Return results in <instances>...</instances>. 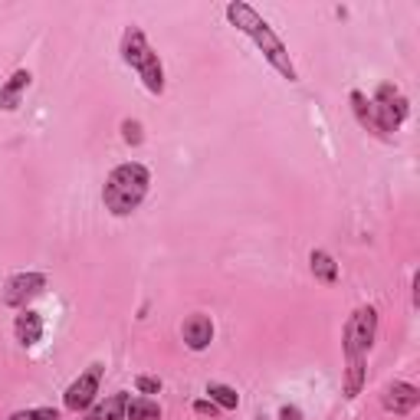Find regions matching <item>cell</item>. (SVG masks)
<instances>
[{"instance_id":"6da1fadb","label":"cell","mask_w":420,"mask_h":420,"mask_svg":"<svg viewBox=\"0 0 420 420\" xmlns=\"http://www.w3.org/2000/svg\"><path fill=\"white\" fill-rule=\"evenodd\" d=\"M226 17H230V23H233L240 33H247L249 40L263 50V56L270 59V66L276 69V73L286 75L289 82L299 79V75H296V66H292V59H289V53H286V46H282V40L273 33V27L263 20V17H259L249 3H243V0L226 3Z\"/></svg>"},{"instance_id":"7a4b0ae2","label":"cell","mask_w":420,"mask_h":420,"mask_svg":"<svg viewBox=\"0 0 420 420\" xmlns=\"http://www.w3.org/2000/svg\"><path fill=\"white\" fill-rule=\"evenodd\" d=\"M148 184H151V174L145 164L138 161H129V164H119L115 171L108 174L106 187H102V201H106V210H112L115 217H129L135 214L148 194Z\"/></svg>"},{"instance_id":"3957f363","label":"cell","mask_w":420,"mask_h":420,"mask_svg":"<svg viewBox=\"0 0 420 420\" xmlns=\"http://www.w3.org/2000/svg\"><path fill=\"white\" fill-rule=\"evenodd\" d=\"M122 59H125L131 69H138L141 82H145V89H148V92L161 96V92H164L161 59H158V53L148 46V40H145L141 27H129V30H125V36H122Z\"/></svg>"},{"instance_id":"277c9868","label":"cell","mask_w":420,"mask_h":420,"mask_svg":"<svg viewBox=\"0 0 420 420\" xmlns=\"http://www.w3.org/2000/svg\"><path fill=\"white\" fill-rule=\"evenodd\" d=\"M371 108H375V129L381 131V135L400 129L404 119H407V112H410L407 99L400 96V89H394L391 82H381V86H377Z\"/></svg>"},{"instance_id":"5b68a950","label":"cell","mask_w":420,"mask_h":420,"mask_svg":"<svg viewBox=\"0 0 420 420\" xmlns=\"http://www.w3.org/2000/svg\"><path fill=\"white\" fill-rule=\"evenodd\" d=\"M375 335H377V312L371 305H361L345 325V338H342L345 355L348 358H365L368 348L375 345Z\"/></svg>"},{"instance_id":"8992f818","label":"cell","mask_w":420,"mask_h":420,"mask_svg":"<svg viewBox=\"0 0 420 420\" xmlns=\"http://www.w3.org/2000/svg\"><path fill=\"white\" fill-rule=\"evenodd\" d=\"M102 371H106L102 365H92L86 375H79L73 384L66 388V398H63L66 410L79 414V410L92 407V400H96V394H99V381H102Z\"/></svg>"},{"instance_id":"52a82bcc","label":"cell","mask_w":420,"mask_h":420,"mask_svg":"<svg viewBox=\"0 0 420 420\" xmlns=\"http://www.w3.org/2000/svg\"><path fill=\"white\" fill-rule=\"evenodd\" d=\"M43 289H46L43 273H17V276H10L7 286H3V305L20 309V305H27V299L40 296Z\"/></svg>"},{"instance_id":"ba28073f","label":"cell","mask_w":420,"mask_h":420,"mask_svg":"<svg viewBox=\"0 0 420 420\" xmlns=\"http://www.w3.org/2000/svg\"><path fill=\"white\" fill-rule=\"evenodd\" d=\"M381 404H384V410H388V414H398V417H404V414H410V410L420 404V391L414 388V384H407V381H394V384L384 391Z\"/></svg>"},{"instance_id":"9c48e42d","label":"cell","mask_w":420,"mask_h":420,"mask_svg":"<svg viewBox=\"0 0 420 420\" xmlns=\"http://www.w3.org/2000/svg\"><path fill=\"white\" fill-rule=\"evenodd\" d=\"M181 335H184V345L191 348V352H204L210 342H214V322H210V315H191L187 322L181 325Z\"/></svg>"},{"instance_id":"30bf717a","label":"cell","mask_w":420,"mask_h":420,"mask_svg":"<svg viewBox=\"0 0 420 420\" xmlns=\"http://www.w3.org/2000/svg\"><path fill=\"white\" fill-rule=\"evenodd\" d=\"M30 82H33L30 69H17V73L0 86V108H3V112H13V108L20 106V96L30 89Z\"/></svg>"},{"instance_id":"8fae6325","label":"cell","mask_w":420,"mask_h":420,"mask_svg":"<svg viewBox=\"0 0 420 420\" xmlns=\"http://www.w3.org/2000/svg\"><path fill=\"white\" fill-rule=\"evenodd\" d=\"M13 335H17V342H20L23 348H33L40 338H43V319L27 309V312L17 315V322H13Z\"/></svg>"},{"instance_id":"7c38bea8","label":"cell","mask_w":420,"mask_h":420,"mask_svg":"<svg viewBox=\"0 0 420 420\" xmlns=\"http://www.w3.org/2000/svg\"><path fill=\"white\" fill-rule=\"evenodd\" d=\"M125 407H129V394L119 391V394L106 398L102 404L89 407V420H125Z\"/></svg>"},{"instance_id":"4fadbf2b","label":"cell","mask_w":420,"mask_h":420,"mask_svg":"<svg viewBox=\"0 0 420 420\" xmlns=\"http://www.w3.org/2000/svg\"><path fill=\"white\" fill-rule=\"evenodd\" d=\"M309 263H312L315 280H322V282H335V280H338V266H335V259L328 256L325 249H312Z\"/></svg>"},{"instance_id":"5bb4252c","label":"cell","mask_w":420,"mask_h":420,"mask_svg":"<svg viewBox=\"0 0 420 420\" xmlns=\"http://www.w3.org/2000/svg\"><path fill=\"white\" fill-rule=\"evenodd\" d=\"M125 420H161V407L148 398H135L125 407Z\"/></svg>"},{"instance_id":"9a60e30c","label":"cell","mask_w":420,"mask_h":420,"mask_svg":"<svg viewBox=\"0 0 420 420\" xmlns=\"http://www.w3.org/2000/svg\"><path fill=\"white\" fill-rule=\"evenodd\" d=\"M365 384V358H348V371H345V398H358Z\"/></svg>"},{"instance_id":"2e32d148","label":"cell","mask_w":420,"mask_h":420,"mask_svg":"<svg viewBox=\"0 0 420 420\" xmlns=\"http://www.w3.org/2000/svg\"><path fill=\"white\" fill-rule=\"evenodd\" d=\"M207 394H210V400H214L217 407H224V410H237V404H240V394L230 384H207Z\"/></svg>"},{"instance_id":"e0dca14e","label":"cell","mask_w":420,"mask_h":420,"mask_svg":"<svg viewBox=\"0 0 420 420\" xmlns=\"http://www.w3.org/2000/svg\"><path fill=\"white\" fill-rule=\"evenodd\" d=\"M352 106H355L358 122H361V125H368V129H375V108H371V102L365 99V92H352Z\"/></svg>"},{"instance_id":"ac0fdd59","label":"cell","mask_w":420,"mask_h":420,"mask_svg":"<svg viewBox=\"0 0 420 420\" xmlns=\"http://www.w3.org/2000/svg\"><path fill=\"white\" fill-rule=\"evenodd\" d=\"M10 420H59V410L53 407H33V410H17Z\"/></svg>"},{"instance_id":"d6986e66","label":"cell","mask_w":420,"mask_h":420,"mask_svg":"<svg viewBox=\"0 0 420 420\" xmlns=\"http://www.w3.org/2000/svg\"><path fill=\"white\" fill-rule=\"evenodd\" d=\"M122 138L129 141V145H141V141H145L141 122H135V119H125V122H122Z\"/></svg>"},{"instance_id":"ffe728a7","label":"cell","mask_w":420,"mask_h":420,"mask_svg":"<svg viewBox=\"0 0 420 420\" xmlns=\"http://www.w3.org/2000/svg\"><path fill=\"white\" fill-rule=\"evenodd\" d=\"M135 388H138L141 394H158V391H161V381H158V377L141 375V377H135Z\"/></svg>"},{"instance_id":"44dd1931","label":"cell","mask_w":420,"mask_h":420,"mask_svg":"<svg viewBox=\"0 0 420 420\" xmlns=\"http://www.w3.org/2000/svg\"><path fill=\"white\" fill-rule=\"evenodd\" d=\"M194 410H197V414H210V417H214V414H217V410H220V407H217L214 400H197V404H194Z\"/></svg>"},{"instance_id":"7402d4cb","label":"cell","mask_w":420,"mask_h":420,"mask_svg":"<svg viewBox=\"0 0 420 420\" xmlns=\"http://www.w3.org/2000/svg\"><path fill=\"white\" fill-rule=\"evenodd\" d=\"M280 420H302V410H299V407H289V404H286V407L280 410Z\"/></svg>"},{"instance_id":"603a6c76","label":"cell","mask_w":420,"mask_h":420,"mask_svg":"<svg viewBox=\"0 0 420 420\" xmlns=\"http://www.w3.org/2000/svg\"><path fill=\"white\" fill-rule=\"evenodd\" d=\"M414 305H420V273L414 276Z\"/></svg>"},{"instance_id":"cb8c5ba5","label":"cell","mask_w":420,"mask_h":420,"mask_svg":"<svg viewBox=\"0 0 420 420\" xmlns=\"http://www.w3.org/2000/svg\"><path fill=\"white\" fill-rule=\"evenodd\" d=\"M256 420H270V417H256Z\"/></svg>"}]
</instances>
